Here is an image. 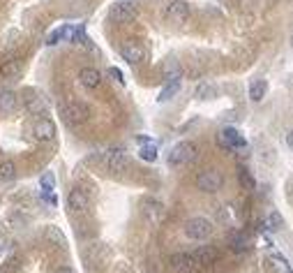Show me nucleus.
Returning a JSON list of instances; mask_svg holds the SVG:
<instances>
[{
  "label": "nucleus",
  "instance_id": "obj_23",
  "mask_svg": "<svg viewBox=\"0 0 293 273\" xmlns=\"http://www.w3.org/2000/svg\"><path fill=\"white\" fill-rule=\"evenodd\" d=\"M247 236H245V232H233L229 238V245L233 248V253H245L247 250Z\"/></svg>",
  "mask_w": 293,
  "mask_h": 273
},
{
  "label": "nucleus",
  "instance_id": "obj_21",
  "mask_svg": "<svg viewBox=\"0 0 293 273\" xmlns=\"http://www.w3.org/2000/svg\"><path fill=\"white\" fill-rule=\"evenodd\" d=\"M266 91H268V84H266L263 79L252 81V86H249V97H252V102H261V100H263Z\"/></svg>",
  "mask_w": 293,
  "mask_h": 273
},
{
  "label": "nucleus",
  "instance_id": "obj_6",
  "mask_svg": "<svg viewBox=\"0 0 293 273\" xmlns=\"http://www.w3.org/2000/svg\"><path fill=\"white\" fill-rule=\"evenodd\" d=\"M23 106L25 112L33 114V116H42V114H46V100L40 95L37 91H33V88H25L23 91Z\"/></svg>",
  "mask_w": 293,
  "mask_h": 273
},
{
  "label": "nucleus",
  "instance_id": "obj_2",
  "mask_svg": "<svg viewBox=\"0 0 293 273\" xmlns=\"http://www.w3.org/2000/svg\"><path fill=\"white\" fill-rule=\"evenodd\" d=\"M213 234V223L208 217H189L185 223V236L192 241H206Z\"/></svg>",
  "mask_w": 293,
  "mask_h": 273
},
{
  "label": "nucleus",
  "instance_id": "obj_20",
  "mask_svg": "<svg viewBox=\"0 0 293 273\" xmlns=\"http://www.w3.org/2000/svg\"><path fill=\"white\" fill-rule=\"evenodd\" d=\"M44 236H46V241L51 243V245H55V248H65L67 245V238H65V234L60 232L58 227H46V232H44Z\"/></svg>",
  "mask_w": 293,
  "mask_h": 273
},
{
  "label": "nucleus",
  "instance_id": "obj_22",
  "mask_svg": "<svg viewBox=\"0 0 293 273\" xmlns=\"http://www.w3.org/2000/svg\"><path fill=\"white\" fill-rule=\"evenodd\" d=\"M178 91H180V79H171L169 84L162 88V93H159L157 100H159V102H169L173 95H178Z\"/></svg>",
  "mask_w": 293,
  "mask_h": 273
},
{
  "label": "nucleus",
  "instance_id": "obj_25",
  "mask_svg": "<svg viewBox=\"0 0 293 273\" xmlns=\"http://www.w3.org/2000/svg\"><path fill=\"white\" fill-rule=\"evenodd\" d=\"M139 157L145 162H155L157 160V146L155 144H141V151H139Z\"/></svg>",
  "mask_w": 293,
  "mask_h": 273
},
{
  "label": "nucleus",
  "instance_id": "obj_15",
  "mask_svg": "<svg viewBox=\"0 0 293 273\" xmlns=\"http://www.w3.org/2000/svg\"><path fill=\"white\" fill-rule=\"evenodd\" d=\"M19 109V95L14 91H0V114H14Z\"/></svg>",
  "mask_w": 293,
  "mask_h": 273
},
{
  "label": "nucleus",
  "instance_id": "obj_13",
  "mask_svg": "<svg viewBox=\"0 0 293 273\" xmlns=\"http://www.w3.org/2000/svg\"><path fill=\"white\" fill-rule=\"evenodd\" d=\"M106 167H109V172H113V174H123L125 169L129 167V160L118 148V151H111L109 155H106Z\"/></svg>",
  "mask_w": 293,
  "mask_h": 273
},
{
  "label": "nucleus",
  "instance_id": "obj_4",
  "mask_svg": "<svg viewBox=\"0 0 293 273\" xmlns=\"http://www.w3.org/2000/svg\"><path fill=\"white\" fill-rule=\"evenodd\" d=\"M88 116H90V112L83 102L74 100V102H67V104L63 106V118L70 123V125H81V123L88 121Z\"/></svg>",
  "mask_w": 293,
  "mask_h": 273
},
{
  "label": "nucleus",
  "instance_id": "obj_38",
  "mask_svg": "<svg viewBox=\"0 0 293 273\" xmlns=\"http://www.w3.org/2000/svg\"><path fill=\"white\" fill-rule=\"evenodd\" d=\"M291 46H293V37H291Z\"/></svg>",
  "mask_w": 293,
  "mask_h": 273
},
{
  "label": "nucleus",
  "instance_id": "obj_16",
  "mask_svg": "<svg viewBox=\"0 0 293 273\" xmlns=\"http://www.w3.org/2000/svg\"><path fill=\"white\" fill-rule=\"evenodd\" d=\"M143 215L148 223H159L162 215H164V206L157 202V199H145L143 202Z\"/></svg>",
  "mask_w": 293,
  "mask_h": 273
},
{
  "label": "nucleus",
  "instance_id": "obj_24",
  "mask_svg": "<svg viewBox=\"0 0 293 273\" xmlns=\"http://www.w3.org/2000/svg\"><path fill=\"white\" fill-rule=\"evenodd\" d=\"M14 178H16L14 162H10V160L0 162V181H14Z\"/></svg>",
  "mask_w": 293,
  "mask_h": 273
},
{
  "label": "nucleus",
  "instance_id": "obj_14",
  "mask_svg": "<svg viewBox=\"0 0 293 273\" xmlns=\"http://www.w3.org/2000/svg\"><path fill=\"white\" fill-rule=\"evenodd\" d=\"M171 268L178 273H192L196 268V262H194L192 255H185V253H178L171 257Z\"/></svg>",
  "mask_w": 293,
  "mask_h": 273
},
{
  "label": "nucleus",
  "instance_id": "obj_12",
  "mask_svg": "<svg viewBox=\"0 0 293 273\" xmlns=\"http://www.w3.org/2000/svg\"><path fill=\"white\" fill-rule=\"evenodd\" d=\"M104 257H106V248L102 245V243H93V245H88V248H85V253H83L85 266H90V268L102 266Z\"/></svg>",
  "mask_w": 293,
  "mask_h": 273
},
{
  "label": "nucleus",
  "instance_id": "obj_31",
  "mask_svg": "<svg viewBox=\"0 0 293 273\" xmlns=\"http://www.w3.org/2000/svg\"><path fill=\"white\" fill-rule=\"evenodd\" d=\"M238 178H240V185L247 187V190H254V187H256V181H254V176L247 172V169H240Z\"/></svg>",
  "mask_w": 293,
  "mask_h": 273
},
{
  "label": "nucleus",
  "instance_id": "obj_11",
  "mask_svg": "<svg viewBox=\"0 0 293 273\" xmlns=\"http://www.w3.org/2000/svg\"><path fill=\"white\" fill-rule=\"evenodd\" d=\"M33 134H35V139H40V142H53L55 123L51 121V118H40V121L33 125Z\"/></svg>",
  "mask_w": 293,
  "mask_h": 273
},
{
  "label": "nucleus",
  "instance_id": "obj_8",
  "mask_svg": "<svg viewBox=\"0 0 293 273\" xmlns=\"http://www.w3.org/2000/svg\"><path fill=\"white\" fill-rule=\"evenodd\" d=\"M120 53L123 58L129 63V65H139V63L145 61V49L134 40H127L123 46H120Z\"/></svg>",
  "mask_w": 293,
  "mask_h": 273
},
{
  "label": "nucleus",
  "instance_id": "obj_1",
  "mask_svg": "<svg viewBox=\"0 0 293 273\" xmlns=\"http://www.w3.org/2000/svg\"><path fill=\"white\" fill-rule=\"evenodd\" d=\"M196 153H199V148H196L194 142H180L171 148L169 165L171 167H183V165H187V162H192L196 157Z\"/></svg>",
  "mask_w": 293,
  "mask_h": 273
},
{
  "label": "nucleus",
  "instance_id": "obj_9",
  "mask_svg": "<svg viewBox=\"0 0 293 273\" xmlns=\"http://www.w3.org/2000/svg\"><path fill=\"white\" fill-rule=\"evenodd\" d=\"M164 14H166V19L173 21V23H185V21L189 19V5L185 0H171L169 5H166Z\"/></svg>",
  "mask_w": 293,
  "mask_h": 273
},
{
  "label": "nucleus",
  "instance_id": "obj_17",
  "mask_svg": "<svg viewBox=\"0 0 293 273\" xmlns=\"http://www.w3.org/2000/svg\"><path fill=\"white\" fill-rule=\"evenodd\" d=\"M21 74H23V63L16 61V58H10V61L0 65V76L3 79H19Z\"/></svg>",
  "mask_w": 293,
  "mask_h": 273
},
{
  "label": "nucleus",
  "instance_id": "obj_30",
  "mask_svg": "<svg viewBox=\"0 0 293 273\" xmlns=\"http://www.w3.org/2000/svg\"><path fill=\"white\" fill-rule=\"evenodd\" d=\"M19 266H21V257H16V255H14V257H10L3 266H0V273H16V271H19Z\"/></svg>",
  "mask_w": 293,
  "mask_h": 273
},
{
  "label": "nucleus",
  "instance_id": "obj_36",
  "mask_svg": "<svg viewBox=\"0 0 293 273\" xmlns=\"http://www.w3.org/2000/svg\"><path fill=\"white\" fill-rule=\"evenodd\" d=\"M55 273H76V271H74V268H72V266H60Z\"/></svg>",
  "mask_w": 293,
  "mask_h": 273
},
{
  "label": "nucleus",
  "instance_id": "obj_5",
  "mask_svg": "<svg viewBox=\"0 0 293 273\" xmlns=\"http://www.w3.org/2000/svg\"><path fill=\"white\" fill-rule=\"evenodd\" d=\"M67 208L76 215H83L90 211V195L85 193L83 187H74L70 195H67Z\"/></svg>",
  "mask_w": 293,
  "mask_h": 273
},
{
  "label": "nucleus",
  "instance_id": "obj_18",
  "mask_svg": "<svg viewBox=\"0 0 293 273\" xmlns=\"http://www.w3.org/2000/svg\"><path fill=\"white\" fill-rule=\"evenodd\" d=\"M79 79L85 88H97L102 84V74L95 70V67H83V70L79 72Z\"/></svg>",
  "mask_w": 293,
  "mask_h": 273
},
{
  "label": "nucleus",
  "instance_id": "obj_10",
  "mask_svg": "<svg viewBox=\"0 0 293 273\" xmlns=\"http://www.w3.org/2000/svg\"><path fill=\"white\" fill-rule=\"evenodd\" d=\"M109 16L115 23H132V21L136 19V10L129 5V3H115V5L111 7Z\"/></svg>",
  "mask_w": 293,
  "mask_h": 273
},
{
  "label": "nucleus",
  "instance_id": "obj_28",
  "mask_svg": "<svg viewBox=\"0 0 293 273\" xmlns=\"http://www.w3.org/2000/svg\"><path fill=\"white\" fill-rule=\"evenodd\" d=\"M215 86L213 84H201L199 88H196V97H199V100H210V97H215Z\"/></svg>",
  "mask_w": 293,
  "mask_h": 273
},
{
  "label": "nucleus",
  "instance_id": "obj_35",
  "mask_svg": "<svg viewBox=\"0 0 293 273\" xmlns=\"http://www.w3.org/2000/svg\"><path fill=\"white\" fill-rule=\"evenodd\" d=\"M145 273H159V271H157V264H155V262H148V264H145Z\"/></svg>",
  "mask_w": 293,
  "mask_h": 273
},
{
  "label": "nucleus",
  "instance_id": "obj_29",
  "mask_svg": "<svg viewBox=\"0 0 293 273\" xmlns=\"http://www.w3.org/2000/svg\"><path fill=\"white\" fill-rule=\"evenodd\" d=\"M266 227H268L270 232H277V229H282V227H284L282 215H279V213H270L268 220H266Z\"/></svg>",
  "mask_w": 293,
  "mask_h": 273
},
{
  "label": "nucleus",
  "instance_id": "obj_3",
  "mask_svg": "<svg viewBox=\"0 0 293 273\" xmlns=\"http://www.w3.org/2000/svg\"><path fill=\"white\" fill-rule=\"evenodd\" d=\"M222 183H224V178L217 169H203V172L196 176V187H199L201 193H210V195L217 193L219 187H222Z\"/></svg>",
  "mask_w": 293,
  "mask_h": 273
},
{
  "label": "nucleus",
  "instance_id": "obj_19",
  "mask_svg": "<svg viewBox=\"0 0 293 273\" xmlns=\"http://www.w3.org/2000/svg\"><path fill=\"white\" fill-rule=\"evenodd\" d=\"M192 257H194V262H196V264H203V266H208V264L217 262V250L210 248V245H203V248L194 250Z\"/></svg>",
  "mask_w": 293,
  "mask_h": 273
},
{
  "label": "nucleus",
  "instance_id": "obj_7",
  "mask_svg": "<svg viewBox=\"0 0 293 273\" xmlns=\"http://www.w3.org/2000/svg\"><path fill=\"white\" fill-rule=\"evenodd\" d=\"M217 142L222 148H247V139L240 137L236 127H222L217 134Z\"/></svg>",
  "mask_w": 293,
  "mask_h": 273
},
{
  "label": "nucleus",
  "instance_id": "obj_33",
  "mask_svg": "<svg viewBox=\"0 0 293 273\" xmlns=\"http://www.w3.org/2000/svg\"><path fill=\"white\" fill-rule=\"evenodd\" d=\"M273 259H275V262H277V266H279V268H282V271H284V273H293L291 264H288V259H286V257H284V255L275 253V255H273Z\"/></svg>",
  "mask_w": 293,
  "mask_h": 273
},
{
  "label": "nucleus",
  "instance_id": "obj_26",
  "mask_svg": "<svg viewBox=\"0 0 293 273\" xmlns=\"http://www.w3.org/2000/svg\"><path fill=\"white\" fill-rule=\"evenodd\" d=\"M40 187H42V193H53V190H55V174H53V172L42 174Z\"/></svg>",
  "mask_w": 293,
  "mask_h": 273
},
{
  "label": "nucleus",
  "instance_id": "obj_27",
  "mask_svg": "<svg viewBox=\"0 0 293 273\" xmlns=\"http://www.w3.org/2000/svg\"><path fill=\"white\" fill-rule=\"evenodd\" d=\"M70 33H72V28H55V31H53V33H51V35H49V37H46V44H49V46L58 44V42H60V40H63V37H65V35H70Z\"/></svg>",
  "mask_w": 293,
  "mask_h": 273
},
{
  "label": "nucleus",
  "instance_id": "obj_34",
  "mask_svg": "<svg viewBox=\"0 0 293 273\" xmlns=\"http://www.w3.org/2000/svg\"><path fill=\"white\" fill-rule=\"evenodd\" d=\"M109 76H113L118 84H125V79H123V72L118 70V67H109Z\"/></svg>",
  "mask_w": 293,
  "mask_h": 273
},
{
  "label": "nucleus",
  "instance_id": "obj_37",
  "mask_svg": "<svg viewBox=\"0 0 293 273\" xmlns=\"http://www.w3.org/2000/svg\"><path fill=\"white\" fill-rule=\"evenodd\" d=\"M286 144H288V148H291V151H293V130L286 134Z\"/></svg>",
  "mask_w": 293,
  "mask_h": 273
},
{
  "label": "nucleus",
  "instance_id": "obj_32",
  "mask_svg": "<svg viewBox=\"0 0 293 273\" xmlns=\"http://www.w3.org/2000/svg\"><path fill=\"white\" fill-rule=\"evenodd\" d=\"M180 65L178 63H169V65L164 67V76H166V81H171V79H180Z\"/></svg>",
  "mask_w": 293,
  "mask_h": 273
}]
</instances>
